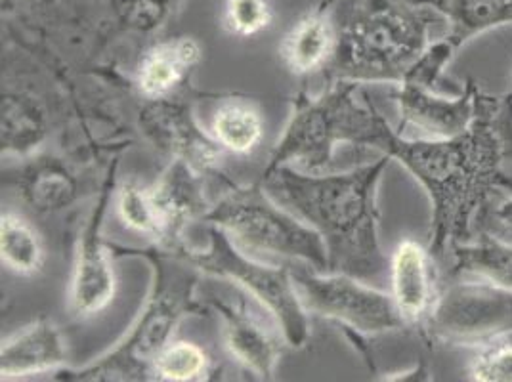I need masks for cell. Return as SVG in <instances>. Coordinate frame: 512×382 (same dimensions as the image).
Returning a JSON list of instances; mask_svg holds the SVG:
<instances>
[{
  "instance_id": "1",
  "label": "cell",
  "mask_w": 512,
  "mask_h": 382,
  "mask_svg": "<svg viewBox=\"0 0 512 382\" xmlns=\"http://www.w3.org/2000/svg\"><path fill=\"white\" fill-rule=\"evenodd\" d=\"M369 146L402 163L427 190L432 203L428 251L440 258L474 239V222L497 191H512V176L503 169L512 159V94L480 92L472 125L446 140H406L381 115Z\"/></svg>"
},
{
  "instance_id": "2",
  "label": "cell",
  "mask_w": 512,
  "mask_h": 382,
  "mask_svg": "<svg viewBox=\"0 0 512 382\" xmlns=\"http://www.w3.org/2000/svg\"><path fill=\"white\" fill-rule=\"evenodd\" d=\"M388 161L383 155L375 163L329 176H306L285 165L266 172L270 195L323 237L329 272L375 279L390 270L379 241L377 207Z\"/></svg>"
},
{
  "instance_id": "3",
  "label": "cell",
  "mask_w": 512,
  "mask_h": 382,
  "mask_svg": "<svg viewBox=\"0 0 512 382\" xmlns=\"http://www.w3.org/2000/svg\"><path fill=\"white\" fill-rule=\"evenodd\" d=\"M446 35V18L430 6L365 0L342 31V71L358 81L402 85L430 44Z\"/></svg>"
},
{
  "instance_id": "4",
  "label": "cell",
  "mask_w": 512,
  "mask_h": 382,
  "mask_svg": "<svg viewBox=\"0 0 512 382\" xmlns=\"http://www.w3.org/2000/svg\"><path fill=\"white\" fill-rule=\"evenodd\" d=\"M207 220L232 235L239 249L302 260L314 270H329L323 237L266 191L232 190L214 205Z\"/></svg>"
},
{
  "instance_id": "5",
  "label": "cell",
  "mask_w": 512,
  "mask_h": 382,
  "mask_svg": "<svg viewBox=\"0 0 512 382\" xmlns=\"http://www.w3.org/2000/svg\"><path fill=\"white\" fill-rule=\"evenodd\" d=\"M169 266L157 262V281L148 306L134 323L127 339L98 363L77 373L81 381H127L144 379L148 367L171 342L180 319L192 308L195 277L182 270L169 272Z\"/></svg>"
},
{
  "instance_id": "6",
  "label": "cell",
  "mask_w": 512,
  "mask_h": 382,
  "mask_svg": "<svg viewBox=\"0 0 512 382\" xmlns=\"http://www.w3.org/2000/svg\"><path fill=\"white\" fill-rule=\"evenodd\" d=\"M209 249H188L186 260L199 272L234 281L255 297L281 327V333L291 346H304L310 337L308 312L302 304L289 266H266L241 253L222 228L211 230Z\"/></svg>"
},
{
  "instance_id": "7",
  "label": "cell",
  "mask_w": 512,
  "mask_h": 382,
  "mask_svg": "<svg viewBox=\"0 0 512 382\" xmlns=\"http://www.w3.org/2000/svg\"><path fill=\"white\" fill-rule=\"evenodd\" d=\"M379 117L375 107L360 106L352 98V86H341L293 117L270 169L295 159L302 167L320 172L329 165L339 142L369 146Z\"/></svg>"
},
{
  "instance_id": "8",
  "label": "cell",
  "mask_w": 512,
  "mask_h": 382,
  "mask_svg": "<svg viewBox=\"0 0 512 382\" xmlns=\"http://www.w3.org/2000/svg\"><path fill=\"white\" fill-rule=\"evenodd\" d=\"M430 342L480 348L512 335V291L486 279L451 283L423 327Z\"/></svg>"
},
{
  "instance_id": "9",
  "label": "cell",
  "mask_w": 512,
  "mask_h": 382,
  "mask_svg": "<svg viewBox=\"0 0 512 382\" xmlns=\"http://www.w3.org/2000/svg\"><path fill=\"white\" fill-rule=\"evenodd\" d=\"M308 314L341 321L362 335H383L407 327L394 297L358 277L331 272L320 276L306 266H289Z\"/></svg>"
},
{
  "instance_id": "10",
  "label": "cell",
  "mask_w": 512,
  "mask_h": 382,
  "mask_svg": "<svg viewBox=\"0 0 512 382\" xmlns=\"http://www.w3.org/2000/svg\"><path fill=\"white\" fill-rule=\"evenodd\" d=\"M480 92V86L472 79L457 98L438 96L434 90L415 83H402L394 100L404 125L419 128L432 140H446L463 134L472 125Z\"/></svg>"
},
{
  "instance_id": "11",
  "label": "cell",
  "mask_w": 512,
  "mask_h": 382,
  "mask_svg": "<svg viewBox=\"0 0 512 382\" xmlns=\"http://www.w3.org/2000/svg\"><path fill=\"white\" fill-rule=\"evenodd\" d=\"M102 209L94 214L79 239L73 276L69 285V308L79 319L94 318L104 312L115 297V270L111 253L100 237Z\"/></svg>"
},
{
  "instance_id": "12",
  "label": "cell",
  "mask_w": 512,
  "mask_h": 382,
  "mask_svg": "<svg viewBox=\"0 0 512 382\" xmlns=\"http://www.w3.org/2000/svg\"><path fill=\"white\" fill-rule=\"evenodd\" d=\"M392 297L409 327H425L436 300L434 256L421 243L404 239L390 258Z\"/></svg>"
},
{
  "instance_id": "13",
  "label": "cell",
  "mask_w": 512,
  "mask_h": 382,
  "mask_svg": "<svg viewBox=\"0 0 512 382\" xmlns=\"http://www.w3.org/2000/svg\"><path fill=\"white\" fill-rule=\"evenodd\" d=\"M214 308L224 319V340L235 360L260 379H272L281 358V344L245 304L214 300Z\"/></svg>"
},
{
  "instance_id": "14",
  "label": "cell",
  "mask_w": 512,
  "mask_h": 382,
  "mask_svg": "<svg viewBox=\"0 0 512 382\" xmlns=\"http://www.w3.org/2000/svg\"><path fill=\"white\" fill-rule=\"evenodd\" d=\"M67 344L52 321H35L23 327L0 350L2 379H25L43 375L65 365Z\"/></svg>"
},
{
  "instance_id": "15",
  "label": "cell",
  "mask_w": 512,
  "mask_h": 382,
  "mask_svg": "<svg viewBox=\"0 0 512 382\" xmlns=\"http://www.w3.org/2000/svg\"><path fill=\"white\" fill-rule=\"evenodd\" d=\"M144 125L159 148L169 149L176 159L190 163L193 169L214 167L222 155L220 144L203 134L184 107L159 104L146 111Z\"/></svg>"
},
{
  "instance_id": "16",
  "label": "cell",
  "mask_w": 512,
  "mask_h": 382,
  "mask_svg": "<svg viewBox=\"0 0 512 382\" xmlns=\"http://www.w3.org/2000/svg\"><path fill=\"white\" fill-rule=\"evenodd\" d=\"M150 191L167 235L178 232L184 224L205 211L197 169L182 159H176Z\"/></svg>"
},
{
  "instance_id": "17",
  "label": "cell",
  "mask_w": 512,
  "mask_h": 382,
  "mask_svg": "<svg viewBox=\"0 0 512 382\" xmlns=\"http://www.w3.org/2000/svg\"><path fill=\"white\" fill-rule=\"evenodd\" d=\"M440 12L448 22V39L457 50L470 39L512 25V0H409Z\"/></svg>"
},
{
  "instance_id": "18",
  "label": "cell",
  "mask_w": 512,
  "mask_h": 382,
  "mask_svg": "<svg viewBox=\"0 0 512 382\" xmlns=\"http://www.w3.org/2000/svg\"><path fill=\"white\" fill-rule=\"evenodd\" d=\"M201 60V48L193 39L182 37L157 44L142 58L138 67V86L151 100H163L182 83L184 75Z\"/></svg>"
},
{
  "instance_id": "19",
  "label": "cell",
  "mask_w": 512,
  "mask_h": 382,
  "mask_svg": "<svg viewBox=\"0 0 512 382\" xmlns=\"http://www.w3.org/2000/svg\"><path fill=\"white\" fill-rule=\"evenodd\" d=\"M337 48L331 20L314 12L295 23L281 43V58L295 75H308L325 64Z\"/></svg>"
},
{
  "instance_id": "20",
  "label": "cell",
  "mask_w": 512,
  "mask_h": 382,
  "mask_svg": "<svg viewBox=\"0 0 512 382\" xmlns=\"http://www.w3.org/2000/svg\"><path fill=\"white\" fill-rule=\"evenodd\" d=\"M453 274H470L512 291V243L497 235L480 234L455 245Z\"/></svg>"
},
{
  "instance_id": "21",
  "label": "cell",
  "mask_w": 512,
  "mask_h": 382,
  "mask_svg": "<svg viewBox=\"0 0 512 382\" xmlns=\"http://www.w3.org/2000/svg\"><path fill=\"white\" fill-rule=\"evenodd\" d=\"M46 136L43 107L23 92H6L2 100V153L27 157Z\"/></svg>"
},
{
  "instance_id": "22",
  "label": "cell",
  "mask_w": 512,
  "mask_h": 382,
  "mask_svg": "<svg viewBox=\"0 0 512 382\" xmlns=\"http://www.w3.org/2000/svg\"><path fill=\"white\" fill-rule=\"evenodd\" d=\"M0 256L2 264L18 276H35L43 270V239L20 214L2 213Z\"/></svg>"
},
{
  "instance_id": "23",
  "label": "cell",
  "mask_w": 512,
  "mask_h": 382,
  "mask_svg": "<svg viewBox=\"0 0 512 382\" xmlns=\"http://www.w3.org/2000/svg\"><path fill=\"white\" fill-rule=\"evenodd\" d=\"M211 134L220 148L247 155L260 144L264 136V125L255 107L230 102L216 109Z\"/></svg>"
},
{
  "instance_id": "24",
  "label": "cell",
  "mask_w": 512,
  "mask_h": 382,
  "mask_svg": "<svg viewBox=\"0 0 512 382\" xmlns=\"http://www.w3.org/2000/svg\"><path fill=\"white\" fill-rule=\"evenodd\" d=\"M151 371L161 381H201L209 373V356L190 340L169 342L153 361Z\"/></svg>"
},
{
  "instance_id": "25",
  "label": "cell",
  "mask_w": 512,
  "mask_h": 382,
  "mask_svg": "<svg viewBox=\"0 0 512 382\" xmlns=\"http://www.w3.org/2000/svg\"><path fill=\"white\" fill-rule=\"evenodd\" d=\"M117 213L128 230L148 237H167L163 220L153 203L151 191L125 184L117 193Z\"/></svg>"
},
{
  "instance_id": "26",
  "label": "cell",
  "mask_w": 512,
  "mask_h": 382,
  "mask_svg": "<svg viewBox=\"0 0 512 382\" xmlns=\"http://www.w3.org/2000/svg\"><path fill=\"white\" fill-rule=\"evenodd\" d=\"M25 190L35 209L56 211L75 199L77 184L73 176H69L64 169L46 165L29 178Z\"/></svg>"
},
{
  "instance_id": "27",
  "label": "cell",
  "mask_w": 512,
  "mask_h": 382,
  "mask_svg": "<svg viewBox=\"0 0 512 382\" xmlns=\"http://www.w3.org/2000/svg\"><path fill=\"white\" fill-rule=\"evenodd\" d=\"M176 0H107L113 18L128 29L150 33L171 16Z\"/></svg>"
},
{
  "instance_id": "28",
  "label": "cell",
  "mask_w": 512,
  "mask_h": 382,
  "mask_svg": "<svg viewBox=\"0 0 512 382\" xmlns=\"http://www.w3.org/2000/svg\"><path fill=\"white\" fill-rule=\"evenodd\" d=\"M274 20L272 6L268 0H226L224 4V27L235 37H255L266 31Z\"/></svg>"
},
{
  "instance_id": "29",
  "label": "cell",
  "mask_w": 512,
  "mask_h": 382,
  "mask_svg": "<svg viewBox=\"0 0 512 382\" xmlns=\"http://www.w3.org/2000/svg\"><path fill=\"white\" fill-rule=\"evenodd\" d=\"M469 375L476 382H512V335L476 348Z\"/></svg>"
},
{
  "instance_id": "30",
  "label": "cell",
  "mask_w": 512,
  "mask_h": 382,
  "mask_svg": "<svg viewBox=\"0 0 512 382\" xmlns=\"http://www.w3.org/2000/svg\"><path fill=\"white\" fill-rule=\"evenodd\" d=\"M384 381H432V377H430L427 365L421 361L413 369H407V371H402V373H394L390 377H384Z\"/></svg>"
},
{
  "instance_id": "31",
  "label": "cell",
  "mask_w": 512,
  "mask_h": 382,
  "mask_svg": "<svg viewBox=\"0 0 512 382\" xmlns=\"http://www.w3.org/2000/svg\"><path fill=\"white\" fill-rule=\"evenodd\" d=\"M493 218L497 222L499 228H503L507 234L512 235V199L501 203L495 211H493Z\"/></svg>"
}]
</instances>
